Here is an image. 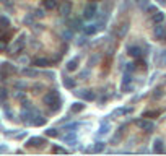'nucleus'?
<instances>
[{"label": "nucleus", "mask_w": 166, "mask_h": 156, "mask_svg": "<svg viewBox=\"0 0 166 156\" xmlns=\"http://www.w3.org/2000/svg\"><path fill=\"white\" fill-rule=\"evenodd\" d=\"M64 140H65L69 145H75V133H74V132H72V133H67V135L64 137Z\"/></svg>", "instance_id": "b1692460"}, {"label": "nucleus", "mask_w": 166, "mask_h": 156, "mask_svg": "<svg viewBox=\"0 0 166 156\" xmlns=\"http://www.w3.org/2000/svg\"><path fill=\"white\" fill-rule=\"evenodd\" d=\"M127 83H132V73L130 72H126L124 78H122V85H127Z\"/></svg>", "instance_id": "c85d7f7f"}, {"label": "nucleus", "mask_w": 166, "mask_h": 156, "mask_svg": "<svg viewBox=\"0 0 166 156\" xmlns=\"http://www.w3.org/2000/svg\"><path fill=\"white\" fill-rule=\"evenodd\" d=\"M145 10H147V13H151V15H153L155 11H158V10H156V7H153V5H148Z\"/></svg>", "instance_id": "a19ab883"}, {"label": "nucleus", "mask_w": 166, "mask_h": 156, "mask_svg": "<svg viewBox=\"0 0 166 156\" xmlns=\"http://www.w3.org/2000/svg\"><path fill=\"white\" fill-rule=\"evenodd\" d=\"M33 21H34V16H33V15L25 16V25H33Z\"/></svg>", "instance_id": "58836bf2"}, {"label": "nucleus", "mask_w": 166, "mask_h": 156, "mask_svg": "<svg viewBox=\"0 0 166 156\" xmlns=\"http://www.w3.org/2000/svg\"><path fill=\"white\" fill-rule=\"evenodd\" d=\"M78 62H80V59H78V57H74V59H72V60H69L67 62V70H69V72H75V70L78 68Z\"/></svg>", "instance_id": "4468645a"}, {"label": "nucleus", "mask_w": 166, "mask_h": 156, "mask_svg": "<svg viewBox=\"0 0 166 156\" xmlns=\"http://www.w3.org/2000/svg\"><path fill=\"white\" fill-rule=\"evenodd\" d=\"M129 28H130V25L129 23H122L121 26H119V30H117V38H126L127 36V33H129Z\"/></svg>", "instance_id": "f8f14e48"}, {"label": "nucleus", "mask_w": 166, "mask_h": 156, "mask_svg": "<svg viewBox=\"0 0 166 156\" xmlns=\"http://www.w3.org/2000/svg\"><path fill=\"white\" fill-rule=\"evenodd\" d=\"M0 2H3V3H7V2H8V0H0Z\"/></svg>", "instance_id": "5fc2aeb1"}, {"label": "nucleus", "mask_w": 166, "mask_h": 156, "mask_svg": "<svg viewBox=\"0 0 166 156\" xmlns=\"http://www.w3.org/2000/svg\"><path fill=\"white\" fill-rule=\"evenodd\" d=\"M104 146H106V145L103 143V141H96V145L93 146L90 151H96V153H98V151H103V150H104Z\"/></svg>", "instance_id": "bb28decb"}, {"label": "nucleus", "mask_w": 166, "mask_h": 156, "mask_svg": "<svg viewBox=\"0 0 166 156\" xmlns=\"http://www.w3.org/2000/svg\"><path fill=\"white\" fill-rule=\"evenodd\" d=\"M62 85H64V86H65L67 89H75V86H77V80H75V78H72V76H64Z\"/></svg>", "instance_id": "9d476101"}, {"label": "nucleus", "mask_w": 166, "mask_h": 156, "mask_svg": "<svg viewBox=\"0 0 166 156\" xmlns=\"http://www.w3.org/2000/svg\"><path fill=\"white\" fill-rule=\"evenodd\" d=\"M153 151H155V153H163V151H164L163 140H160V138L155 140V143H153Z\"/></svg>", "instance_id": "a211bd4d"}, {"label": "nucleus", "mask_w": 166, "mask_h": 156, "mask_svg": "<svg viewBox=\"0 0 166 156\" xmlns=\"http://www.w3.org/2000/svg\"><path fill=\"white\" fill-rule=\"evenodd\" d=\"M91 2H101V0H91Z\"/></svg>", "instance_id": "6e6d98bb"}, {"label": "nucleus", "mask_w": 166, "mask_h": 156, "mask_svg": "<svg viewBox=\"0 0 166 156\" xmlns=\"http://www.w3.org/2000/svg\"><path fill=\"white\" fill-rule=\"evenodd\" d=\"M135 124H137V127H139V129L145 130V132H153V130H155V124L150 122V120H147V119L135 120Z\"/></svg>", "instance_id": "20e7f679"}, {"label": "nucleus", "mask_w": 166, "mask_h": 156, "mask_svg": "<svg viewBox=\"0 0 166 156\" xmlns=\"http://www.w3.org/2000/svg\"><path fill=\"white\" fill-rule=\"evenodd\" d=\"M33 65H38V67H49L50 65V60L44 59V57H38L33 60Z\"/></svg>", "instance_id": "2eb2a0df"}, {"label": "nucleus", "mask_w": 166, "mask_h": 156, "mask_svg": "<svg viewBox=\"0 0 166 156\" xmlns=\"http://www.w3.org/2000/svg\"><path fill=\"white\" fill-rule=\"evenodd\" d=\"M72 36H74V30H65V31L62 33V38L65 39V41H69Z\"/></svg>", "instance_id": "c756f323"}, {"label": "nucleus", "mask_w": 166, "mask_h": 156, "mask_svg": "<svg viewBox=\"0 0 166 156\" xmlns=\"http://www.w3.org/2000/svg\"><path fill=\"white\" fill-rule=\"evenodd\" d=\"M148 7V0H140V8H147Z\"/></svg>", "instance_id": "de8ad7c7"}, {"label": "nucleus", "mask_w": 166, "mask_h": 156, "mask_svg": "<svg viewBox=\"0 0 166 156\" xmlns=\"http://www.w3.org/2000/svg\"><path fill=\"white\" fill-rule=\"evenodd\" d=\"M25 44H26V36H25V34H21V36H20L15 42H13V46L7 47V49L10 51V54H18V52L21 51V49L25 47Z\"/></svg>", "instance_id": "7ed1b4c3"}, {"label": "nucleus", "mask_w": 166, "mask_h": 156, "mask_svg": "<svg viewBox=\"0 0 166 156\" xmlns=\"http://www.w3.org/2000/svg\"><path fill=\"white\" fill-rule=\"evenodd\" d=\"M33 16H34V18H44V16H46V13H44V10H41V8H38V10H34V13H33Z\"/></svg>", "instance_id": "2f4dec72"}, {"label": "nucleus", "mask_w": 166, "mask_h": 156, "mask_svg": "<svg viewBox=\"0 0 166 156\" xmlns=\"http://www.w3.org/2000/svg\"><path fill=\"white\" fill-rule=\"evenodd\" d=\"M20 62L21 63H28V57H20Z\"/></svg>", "instance_id": "603ef678"}, {"label": "nucleus", "mask_w": 166, "mask_h": 156, "mask_svg": "<svg viewBox=\"0 0 166 156\" xmlns=\"http://www.w3.org/2000/svg\"><path fill=\"white\" fill-rule=\"evenodd\" d=\"M160 63H161V65H166V51H163L160 54Z\"/></svg>", "instance_id": "4c0bfd02"}, {"label": "nucleus", "mask_w": 166, "mask_h": 156, "mask_svg": "<svg viewBox=\"0 0 166 156\" xmlns=\"http://www.w3.org/2000/svg\"><path fill=\"white\" fill-rule=\"evenodd\" d=\"M88 75H90L88 70H83V72L80 73V78H82V80H86V76H88Z\"/></svg>", "instance_id": "49530a36"}, {"label": "nucleus", "mask_w": 166, "mask_h": 156, "mask_svg": "<svg viewBox=\"0 0 166 156\" xmlns=\"http://www.w3.org/2000/svg\"><path fill=\"white\" fill-rule=\"evenodd\" d=\"M7 150H8V146H7V145H2V146H0V153H5Z\"/></svg>", "instance_id": "3c124183"}, {"label": "nucleus", "mask_w": 166, "mask_h": 156, "mask_svg": "<svg viewBox=\"0 0 166 156\" xmlns=\"http://www.w3.org/2000/svg\"><path fill=\"white\" fill-rule=\"evenodd\" d=\"M44 75L49 78V80H54V72H44Z\"/></svg>", "instance_id": "09e8293b"}, {"label": "nucleus", "mask_w": 166, "mask_h": 156, "mask_svg": "<svg viewBox=\"0 0 166 156\" xmlns=\"http://www.w3.org/2000/svg\"><path fill=\"white\" fill-rule=\"evenodd\" d=\"M21 73H23L25 76H28V78H34V76L39 75V72H38V70H34V68H23V70H21Z\"/></svg>", "instance_id": "6ab92c4d"}, {"label": "nucleus", "mask_w": 166, "mask_h": 156, "mask_svg": "<svg viewBox=\"0 0 166 156\" xmlns=\"http://www.w3.org/2000/svg\"><path fill=\"white\" fill-rule=\"evenodd\" d=\"M7 49V41L3 38H0V51H5Z\"/></svg>", "instance_id": "a18cd8bd"}, {"label": "nucleus", "mask_w": 166, "mask_h": 156, "mask_svg": "<svg viewBox=\"0 0 166 156\" xmlns=\"http://www.w3.org/2000/svg\"><path fill=\"white\" fill-rule=\"evenodd\" d=\"M10 28V20L7 18V16H0V33H3V31H7Z\"/></svg>", "instance_id": "f3484780"}, {"label": "nucleus", "mask_w": 166, "mask_h": 156, "mask_svg": "<svg viewBox=\"0 0 166 156\" xmlns=\"http://www.w3.org/2000/svg\"><path fill=\"white\" fill-rule=\"evenodd\" d=\"M160 114H161L160 111H147V112H143L142 117H158Z\"/></svg>", "instance_id": "cd10ccee"}, {"label": "nucleus", "mask_w": 166, "mask_h": 156, "mask_svg": "<svg viewBox=\"0 0 166 156\" xmlns=\"http://www.w3.org/2000/svg\"><path fill=\"white\" fill-rule=\"evenodd\" d=\"M46 135L47 137H57V135H59V132H57V129H47Z\"/></svg>", "instance_id": "473e14b6"}, {"label": "nucleus", "mask_w": 166, "mask_h": 156, "mask_svg": "<svg viewBox=\"0 0 166 156\" xmlns=\"http://www.w3.org/2000/svg\"><path fill=\"white\" fill-rule=\"evenodd\" d=\"M96 16H98V5H96V2H90L83 10V18L85 20H95Z\"/></svg>", "instance_id": "f03ea898"}, {"label": "nucleus", "mask_w": 166, "mask_h": 156, "mask_svg": "<svg viewBox=\"0 0 166 156\" xmlns=\"http://www.w3.org/2000/svg\"><path fill=\"white\" fill-rule=\"evenodd\" d=\"M75 42H77V46H85L86 44V38H78Z\"/></svg>", "instance_id": "79ce46f5"}, {"label": "nucleus", "mask_w": 166, "mask_h": 156, "mask_svg": "<svg viewBox=\"0 0 166 156\" xmlns=\"http://www.w3.org/2000/svg\"><path fill=\"white\" fill-rule=\"evenodd\" d=\"M52 150H54L55 153H69V151L65 150V148H60V146H54Z\"/></svg>", "instance_id": "c03bdc74"}, {"label": "nucleus", "mask_w": 166, "mask_h": 156, "mask_svg": "<svg viewBox=\"0 0 166 156\" xmlns=\"http://www.w3.org/2000/svg\"><path fill=\"white\" fill-rule=\"evenodd\" d=\"M109 129H111L109 122H106V124L103 122V125H101V129H99V132H98V133H99V135H106V133L109 132Z\"/></svg>", "instance_id": "5701e85b"}, {"label": "nucleus", "mask_w": 166, "mask_h": 156, "mask_svg": "<svg viewBox=\"0 0 166 156\" xmlns=\"http://www.w3.org/2000/svg\"><path fill=\"white\" fill-rule=\"evenodd\" d=\"M0 70H2L7 76H8L10 73H15L17 72V67H13L12 63H8V62H3L2 65H0Z\"/></svg>", "instance_id": "9b49d317"}, {"label": "nucleus", "mask_w": 166, "mask_h": 156, "mask_svg": "<svg viewBox=\"0 0 166 156\" xmlns=\"http://www.w3.org/2000/svg\"><path fill=\"white\" fill-rule=\"evenodd\" d=\"M26 137V132H21V133H18L17 135V140H21V138H25Z\"/></svg>", "instance_id": "8fccbe9b"}, {"label": "nucleus", "mask_w": 166, "mask_h": 156, "mask_svg": "<svg viewBox=\"0 0 166 156\" xmlns=\"http://www.w3.org/2000/svg\"><path fill=\"white\" fill-rule=\"evenodd\" d=\"M83 109H85V104H83V103H74V104H72V108H70L72 114H77V112H82Z\"/></svg>", "instance_id": "aec40b11"}, {"label": "nucleus", "mask_w": 166, "mask_h": 156, "mask_svg": "<svg viewBox=\"0 0 166 156\" xmlns=\"http://www.w3.org/2000/svg\"><path fill=\"white\" fill-rule=\"evenodd\" d=\"M46 124V117H42L41 114H38L33 119V125H44Z\"/></svg>", "instance_id": "4be33fe9"}, {"label": "nucleus", "mask_w": 166, "mask_h": 156, "mask_svg": "<svg viewBox=\"0 0 166 156\" xmlns=\"http://www.w3.org/2000/svg\"><path fill=\"white\" fill-rule=\"evenodd\" d=\"M46 143V138L42 137H31L30 140L26 141V146H42Z\"/></svg>", "instance_id": "6e6552de"}, {"label": "nucleus", "mask_w": 166, "mask_h": 156, "mask_svg": "<svg viewBox=\"0 0 166 156\" xmlns=\"http://www.w3.org/2000/svg\"><path fill=\"white\" fill-rule=\"evenodd\" d=\"M55 0H44V8L46 10H54L55 8Z\"/></svg>", "instance_id": "393cba45"}, {"label": "nucleus", "mask_w": 166, "mask_h": 156, "mask_svg": "<svg viewBox=\"0 0 166 156\" xmlns=\"http://www.w3.org/2000/svg\"><path fill=\"white\" fill-rule=\"evenodd\" d=\"M7 99H8V91L5 88H0V103H7Z\"/></svg>", "instance_id": "a878e982"}, {"label": "nucleus", "mask_w": 166, "mask_h": 156, "mask_svg": "<svg viewBox=\"0 0 166 156\" xmlns=\"http://www.w3.org/2000/svg\"><path fill=\"white\" fill-rule=\"evenodd\" d=\"M153 34H155L156 39H164V36H166V28H164L161 23H158V25L155 26V30H153Z\"/></svg>", "instance_id": "1a4fd4ad"}, {"label": "nucleus", "mask_w": 166, "mask_h": 156, "mask_svg": "<svg viewBox=\"0 0 166 156\" xmlns=\"http://www.w3.org/2000/svg\"><path fill=\"white\" fill-rule=\"evenodd\" d=\"M83 31H85L86 36H93V34H96V33H98V25H96V23L86 25V26L83 28Z\"/></svg>", "instance_id": "ddd939ff"}, {"label": "nucleus", "mask_w": 166, "mask_h": 156, "mask_svg": "<svg viewBox=\"0 0 166 156\" xmlns=\"http://www.w3.org/2000/svg\"><path fill=\"white\" fill-rule=\"evenodd\" d=\"M98 60H99V57H98V55H95V57H91V59H90L88 65H90V67H93V65H95V63H96Z\"/></svg>", "instance_id": "37998d69"}, {"label": "nucleus", "mask_w": 166, "mask_h": 156, "mask_svg": "<svg viewBox=\"0 0 166 156\" xmlns=\"http://www.w3.org/2000/svg\"><path fill=\"white\" fill-rule=\"evenodd\" d=\"M70 30H83V23H82V20H78V18H75V20H72L70 21Z\"/></svg>", "instance_id": "412c9836"}, {"label": "nucleus", "mask_w": 166, "mask_h": 156, "mask_svg": "<svg viewBox=\"0 0 166 156\" xmlns=\"http://www.w3.org/2000/svg\"><path fill=\"white\" fill-rule=\"evenodd\" d=\"M3 112H5V116L8 117V119H13V112H12V109H10L5 103H3Z\"/></svg>", "instance_id": "7c9ffc66"}, {"label": "nucleus", "mask_w": 166, "mask_h": 156, "mask_svg": "<svg viewBox=\"0 0 166 156\" xmlns=\"http://www.w3.org/2000/svg\"><path fill=\"white\" fill-rule=\"evenodd\" d=\"M41 89H44V86H42L41 83H34L33 85V93H41Z\"/></svg>", "instance_id": "72a5a7b5"}, {"label": "nucleus", "mask_w": 166, "mask_h": 156, "mask_svg": "<svg viewBox=\"0 0 166 156\" xmlns=\"http://www.w3.org/2000/svg\"><path fill=\"white\" fill-rule=\"evenodd\" d=\"M158 2H160V3H166V0H158Z\"/></svg>", "instance_id": "864d4df0"}, {"label": "nucleus", "mask_w": 166, "mask_h": 156, "mask_svg": "<svg viewBox=\"0 0 166 156\" xmlns=\"http://www.w3.org/2000/svg\"><path fill=\"white\" fill-rule=\"evenodd\" d=\"M151 21H153L155 25L163 23V21H164V13L163 11H155L153 15H151Z\"/></svg>", "instance_id": "dca6fc26"}, {"label": "nucleus", "mask_w": 166, "mask_h": 156, "mask_svg": "<svg viewBox=\"0 0 166 156\" xmlns=\"http://www.w3.org/2000/svg\"><path fill=\"white\" fill-rule=\"evenodd\" d=\"M137 68V65H135V62H132V63H127V70H126V72H134V70Z\"/></svg>", "instance_id": "ea45409f"}, {"label": "nucleus", "mask_w": 166, "mask_h": 156, "mask_svg": "<svg viewBox=\"0 0 166 156\" xmlns=\"http://www.w3.org/2000/svg\"><path fill=\"white\" fill-rule=\"evenodd\" d=\"M59 13L62 16H69L70 15V13H72V2H70V0H64V2L60 3Z\"/></svg>", "instance_id": "423d86ee"}, {"label": "nucleus", "mask_w": 166, "mask_h": 156, "mask_svg": "<svg viewBox=\"0 0 166 156\" xmlns=\"http://www.w3.org/2000/svg\"><path fill=\"white\" fill-rule=\"evenodd\" d=\"M15 88H18V89H26V83H23V81H15Z\"/></svg>", "instance_id": "e433bc0d"}, {"label": "nucleus", "mask_w": 166, "mask_h": 156, "mask_svg": "<svg viewBox=\"0 0 166 156\" xmlns=\"http://www.w3.org/2000/svg\"><path fill=\"white\" fill-rule=\"evenodd\" d=\"M75 94H77L78 98L85 99V101H93V99L96 98L95 91H91V89H78V91H75Z\"/></svg>", "instance_id": "39448f33"}, {"label": "nucleus", "mask_w": 166, "mask_h": 156, "mask_svg": "<svg viewBox=\"0 0 166 156\" xmlns=\"http://www.w3.org/2000/svg\"><path fill=\"white\" fill-rule=\"evenodd\" d=\"M13 98H17V99H25V91H21V89L15 91V93H13Z\"/></svg>", "instance_id": "c9c22d12"}, {"label": "nucleus", "mask_w": 166, "mask_h": 156, "mask_svg": "<svg viewBox=\"0 0 166 156\" xmlns=\"http://www.w3.org/2000/svg\"><path fill=\"white\" fill-rule=\"evenodd\" d=\"M163 94H164V91H163L161 88H156V89L153 91V98H155V99H158V98H161Z\"/></svg>", "instance_id": "f704fd0d"}, {"label": "nucleus", "mask_w": 166, "mask_h": 156, "mask_svg": "<svg viewBox=\"0 0 166 156\" xmlns=\"http://www.w3.org/2000/svg\"><path fill=\"white\" fill-rule=\"evenodd\" d=\"M164 41H166V36H164Z\"/></svg>", "instance_id": "4d7b16f0"}, {"label": "nucleus", "mask_w": 166, "mask_h": 156, "mask_svg": "<svg viewBox=\"0 0 166 156\" xmlns=\"http://www.w3.org/2000/svg\"><path fill=\"white\" fill-rule=\"evenodd\" d=\"M42 101H44V104L49 106L50 112H59L62 108V99H60V94L57 89H50L49 93L42 98Z\"/></svg>", "instance_id": "f257e3e1"}, {"label": "nucleus", "mask_w": 166, "mask_h": 156, "mask_svg": "<svg viewBox=\"0 0 166 156\" xmlns=\"http://www.w3.org/2000/svg\"><path fill=\"white\" fill-rule=\"evenodd\" d=\"M127 54L130 55V57H134V59H139V57L143 55V51H142V47H139V46H129L127 47Z\"/></svg>", "instance_id": "0eeeda50"}]
</instances>
